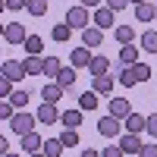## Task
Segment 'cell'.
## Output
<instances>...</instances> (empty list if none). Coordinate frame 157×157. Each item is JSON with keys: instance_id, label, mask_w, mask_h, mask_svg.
Here are the masks:
<instances>
[{"instance_id": "1", "label": "cell", "mask_w": 157, "mask_h": 157, "mask_svg": "<svg viewBox=\"0 0 157 157\" xmlns=\"http://www.w3.org/2000/svg\"><path fill=\"white\" fill-rule=\"evenodd\" d=\"M66 25H72V29H88V25H94V19L88 16V6H69L66 13Z\"/></svg>"}, {"instance_id": "2", "label": "cell", "mask_w": 157, "mask_h": 157, "mask_svg": "<svg viewBox=\"0 0 157 157\" xmlns=\"http://www.w3.org/2000/svg\"><path fill=\"white\" fill-rule=\"evenodd\" d=\"M10 126H13V132H16V135L22 138V135L35 132V126H38V116H32V113H16V116L10 120Z\"/></svg>"}, {"instance_id": "3", "label": "cell", "mask_w": 157, "mask_h": 157, "mask_svg": "<svg viewBox=\"0 0 157 157\" xmlns=\"http://www.w3.org/2000/svg\"><path fill=\"white\" fill-rule=\"evenodd\" d=\"M35 116H38V123H41V126H54V123H60V116H63V113L57 110V104L44 101L41 107H38V113H35Z\"/></svg>"}, {"instance_id": "4", "label": "cell", "mask_w": 157, "mask_h": 157, "mask_svg": "<svg viewBox=\"0 0 157 157\" xmlns=\"http://www.w3.org/2000/svg\"><path fill=\"white\" fill-rule=\"evenodd\" d=\"M123 129H126V126H123V120H116V116H110V113L98 123V132H101L104 138H116V135L123 132Z\"/></svg>"}, {"instance_id": "5", "label": "cell", "mask_w": 157, "mask_h": 157, "mask_svg": "<svg viewBox=\"0 0 157 157\" xmlns=\"http://www.w3.org/2000/svg\"><path fill=\"white\" fill-rule=\"evenodd\" d=\"M91 60H94V54H91V47H85V44L78 47V50H72V57H69V63H72L75 69H88Z\"/></svg>"}, {"instance_id": "6", "label": "cell", "mask_w": 157, "mask_h": 157, "mask_svg": "<svg viewBox=\"0 0 157 157\" xmlns=\"http://www.w3.org/2000/svg\"><path fill=\"white\" fill-rule=\"evenodd\" d=\"M110 116H116V120H126L129 113H132V104H129V98H110Z\"/></svg>"}, {"instance_id": "7", "label": "cell", "mask_w": 157, "mask_h": 157, "mask_svg": "<svg viewBox=\"0 0 157 157\" xmlns=\"http://www.w3.org/2000/svg\"><path fill=\"white\" fill-rule=\"evenodd\" d=\"M101 41H104V29H98V25H88V29H82V44L85 47H101Z\"/></svg>"}, {"instance_id": "8", "label": "cell", "mask_w": 157, "mask_h": 157, "mask_svg": "<svg viewBox=\"0 0 157 157\" xmlns=\"http://www.w3.org/2000/svg\"><path fill=\"white\" fill-rule=\"evenodd\" d=\"M3 38H6L10 44H25L29 35H25V29H22L19 22H10V25H3Z\"/></svg>"}, {"instance_id": "9", "label": "cell", "mask_w": 157, "mask_h": 157, "mask_svg": "<svg viewBox=\"0 0 157 157\" xmlns=\"http://www.w3.org/2000/svg\"><path fill=\"white\" fill-rule=\"evenodd\" d=\"M0 72H3L6 78H13V82H19V78L29 75V72H25V63H16V60H6L3 66H0Z\"/></svg>"}, {"instance_id": "10", "label": "cell", "mask_w": 157, "mask_h": 157, "mask_svg": "<svg viewBox=\"0 0 157 157\" xmlns=\"http://www.w3.org/2000/svg\"><path fill=\"white\" fill-rule=\"evenodd\" d=\"M123 123H126V132H135V135H141V132L148 129V116H141V113H129Z\"/></svg>"}, {"instance_id": "11", "label": "cell", "mask_w": 157, "mask_h": 157, "mask_svg": "<svg viewBox=\"0 0 157 157\" xmlns=\"http://www.w3.org/2000/svg\"><path fill=\"white\" fill-rule=\"evenodd\" d=\"M91 19H94V25H98V29H104V32L113 29V10H110V6H98Z\"/></svg>"}, {"instance_id": "12", "label": "cell", "mask_w": 157, "mask_h": 157, "mask_svg": "<svg viewBox=\"0 0 157 157\" xmlns=\"http://www.w3.org/2000/svg\"><path fill=\"white\" fill-rule=\"evenodd\" d=\"M120 148H123L126 154H138V151H141V138H138L135 132H123V135H120Z\"/></svg>"}, {"instance_id": "13", "label": "cell", "mask_w": 157, "mask_h": 157, "mask_svg": "<svg viewBox=\"0 0 157 157\" xmlns=\"http://www.w3.org/2000/svg\"><path fill=\"white\" fill-rule=\"evenodd\" d=\"M91 78H94V85H91V88H94L101 98H110V94H113V75H91Z\"/></svg>"}, {"instance_id": "14", "label": "cell", "mask_w": 157, "mask_h": 157, "mask_svg": "<svg viewBox=\"0 0 157 157\" xmlns=\"http://www.w3.org/2000/svg\"><path fill=\"white\" fill-rule=\"evenodd\" d=\"M22 151H29V154L44 151V138L38 135V129H35V132H29V135H22Z\"/></svg>"}, {"instance_id": "15", "label": "cell", "mask_w": 157, "mask_h": 157, "mask_svg": "<svg viewBox=\"0 0 157 157\" xmlns=\"http://www.w3.org/2000/svg\"><path fill=\"white\" fill-rule=\"evenodd\" d=\"M135 16H138V22H154L157 19V6L151 3V0H145V3L135 6Z\"/></svg>"}, {"instance_id": "16", "label": "cell", "mask_w": 157, "mask_h": 157, "mask_svg": "<svg viewBox=\"0 0 157 157\" xmlns=\"http://www.w3.org/2000/svg\"><path fill=\"white\" fill-rule=\"evenodd\" d=\"M75 78H78V75H75V66H66V69H60V75L54 78V82H57L63 91H69V88L75 85Z\"/></svg>"}, {"instance_id": "17", "label": "cell", "mask_w": 157, "mask_h": 157, "mask_svg": "<svg viewBox=\"0 0 157 157\" xmlns=\"http://www.w3.org/2000/svg\"><path fill=\"white\" fill-rule=\"evenodd\" d=\"M22 63H25V72H29V75H44V57H35V54H29Z\"/></svg>"}, {"instance_id": "18", "label": "cell", "mask_w": 157, "mask_h": 157, "mask_svg": "<svg viewBox=\"0 0 157 157\" xmlns=\"http://www.w3.org/2000/svg\"><path fill=\"white\" fill-rule=\"evenodd\" d=\"M116 82H120L123 88H132V85H138V75H135L132 66H120V72H116Z\"/></svg>"}, {"instance_id": "19", "label": "cell", "mask_w": 157, "mask_h": 157, "mask_svg": "<svg viewBox=\"0 0 157 157\" xmlns=\"http://www.w3.org/2000/svg\"><path fill=\"white\" fill-rule=\"evenodd\" d=\"M98 98H101V94H98L94 88H91V91H82V94H78V107H82V110H88V113H91V110H94L98 104H101Z\"/></svg>"}, {"instance_id": "20", "label": "cell", "mask_w": 157, "mask_h": 157, "mask_svg": "<svg viewBox=\"0 0 157 157\" xmlns=\"http://www.w3.org/2000/svg\"><path fill=\"white\" fill-rule=\"evenodd\" d=\"M82 107H78V110H63V116H60V123L63 126H69V129H78V126H82Z\"/></svg>"}, {"instance_id": "21", "label": "cell", "mask_w": 157, "mask_h": 157, "mask_svg": "<svg viewBox=\"0 0 157 157\" xmlns=\"http://www.w3.org/2000/svg\"><path fill=\"white\" fill-rule=\"evenodd\" d=\"M88 72H91V75H107V72H110V60L101 57V54H94V60H91Z\"/></svg>"}, {"instance_id": "22", "label": "cell", "mask_w": 157, "mask_h": 157, "mask_svg": "<svg viewBox=\"0 0 157 157\" xmlns=\"http://www.w3.org/2000/svg\"><path fill=\"white\" fill-rule=\"evenodd\" d=\"M120 63H123V66L138 63V47H135V44H123V50H120Z\"/></svg>"}, {"instance_id": "23", "label": "cell", "mask_w": 157, "mask_h": 157, "mask_svg": "<svg viewBox=\"0 0 157 157\" xmlns=\"http://www.w3.org/2000/svg\"><path fill=\"white\" fill-rule=\"evenodd\" d=\"M63 98V88L57 85V82H50V85H44L41 88V101H50V104H57Z\"/></svg>"}, {"instance_id": "24", "label": "cell", "mask_w": 157, "mask_h": 157, "mask_svg": "<svg viewBox=\"0 0 157 157\" xmlns=\"http://www.w3.org/2000/svg\"><path fill=\"white\" fill-rule=\"evenodd\" d=\"M113 38H116L120 44H132L135 29H132V25H116V29H113Z\"/></svg>"}, {"instance_id": "25", "label": "cell", "mask_w": 157, "mask_h": 157, "mask_svg": "<svg viewBox=\"0 0 157 157\" xmlns=\"http://www.w3.org/2000/svg\"><path fill=\"white\" fill-rule=\"evenodd\" d=\"M141 50H148V54H157V32H154V29L141 32Z\"/></svg>"}, {"instance_id": "26", "label": "cell", "mask_w": 157, "mask_h": 157, "mask_svg": "<svg viewBox=\"0 0 157 157\" xmlns=\"http://www.w3.org/2000/svg\"><path fill=\"white\" fill-rule=\"evenodd\" d=\"M29 54H35V57H41V50H44V41H41V35H29L25 38V44H22Z\"/></svg>"}, {"instance_id": "27", "label": "cell", "mask_w": 157, "mask_h": 157, "mask_svg": "<svg viewBox=\"0 0 157 157\" xmlns=\"http://www.w3.org/2000/svg\"><path fill=\"white\" fill-rule=\"evenodd\" d=\"M63 148H66V145H63L60 138H47L44 141V154L47 157H63Z\"/></svg>"}, {"instance_id": "28", "label": "cell", "mask_w": 157, "mask_h": 157, "mask_svg": "<svg viewBox=\"0 0 157 157\" xmlns=\"http://www.w3.org/2000/svg\"><path fill=\"white\" fill-rule=\"evenodd\" d=\"M60 69H63V63H60L57 57H44V75L57 78V75H60Z\"/></svg>"}, {"instance_id": "29", "label": "cell", "mask_w": 157, "mask_h": 157, "mask_svg": "<svg viewBox=\"0 0 157 157\" xmlns=\"http://www.w3.org/2000/svg\"><path fill=\"white\" fill-rule=\"evenodd\" d=\"M60 141H63V145H66V148H75L78 145V129H63V132H60Z\"/></svg>"}, {"instance_id": "30", "label": "cell", "mask_w": 157, "mask_h": 157, "mask_svg": "<svg viewBox=\"0 0 157 157\" xmlns=\"http://www.w3.org/2000/svg\"><path fill=\"white\" fill-rule=\"evenodd\" d=\"M69 35H72V25H63V22H60V25H54V41H60V44H63V41H69Z\"/></svg>"}, {"instance_id": "31", "label": "cell", "mask_w": 157, "mask_h": 157, "mask_svg": "<svg viewBox=\"0 0 157 157\" xmlns=\"http://www.w3.org/2000/svg\"><path fill=\"white\" fill-rule=\"evenodd\" d=\"M25 10L38 19V16H44V13H47V0H29V6H25Z\"/></svg>"}, {"instance_id": "32", "label": "cell", "mask_w": 157, "mask_h": 157, "mask_svg": "<svg viewBox=\"0 0 157 157\" xmlns=\"http://www.w3.org/2000/svg\"><path fill=\"white\" fill-rule=\"evenodd\" d=\"M6 101H13V104H16V107L22 110V107H29V101H32V98H29V91H13Z\"/></svg>"}, {"instance_id": "33", "label": "cell", "mask_w": 157, "mask_h": 157, "mask_svg": "<svg viewBox=\"0 0 157 157\" xmlns=\"http://www.w3.org/2000/svg\"><path fill=\"white\" fill-rule=\"evenodd\" d=\"M13 107H16V104H13V101H6V98L0 101V120H6V123H10L13 116H16V113H13Z\"/></svg>"}, {"instance_id": "34", "label": "cell", "mask_w": 157, "mask_h": 157, "mask_svg": "<svg viewBox=\"0 0 157 157\" xmlns=\"http://www.w3.org/2000/svg\"><path fill=\"white\" fill-rule=\"evenodd\" d=\"M132 69L138 75V82H148V78H151V66H148V63H132Z\"/></svg>"}, {"instance_id": "35", "label": "cell", "mask_w": 157, "mask_h": 157, "mask_svg": "<svg viewBox=\"0 0 157 157\" xmlns=\"http://www.w3.org/2000/svg\"><path fill=\"white\" fill-rule=\"evenodd\" d=\"M101 157H126V151L120 148V141H116V145H110V148H104V151H101Z\"/></svg>"}, {"instance_id": "36", "label": "cell", "mask_w": 157, "mask_h": 157, "mask_svg": "<svg viewBox=\"0 0 157 157\" xmlns=\"http://www.w3.org/2000/svg\"><path fill=\"white\" fill-rule=\"evenodd\" d=\"M10 94H13V78L3 75V78H0V98H10Z\"/></svg>"}, {"instance_id": "37", "label": "cell", "mask_w": 157, "mask_h": 157, "mask_svg": "<svg viewBox=\"0 0 157 157\" xmlns=\"http://www.w3.org/2000/svg\"><path fill=\"white\" fill-rule=\"evenodd\" d=\"M138 157H157V145H154V141H148V145H141Z\"/></svg>"}, {"instance_id": "38", "label": "cell", "mask_w": 157, "mask_h": 157, "mask_svg": "<svg viewBox=\"0 0 157 157\" xmlns=\"http://www.w3.org/2000/svg\"><path fill=\"white\" fill-rule=\"evenodd\" d=\"M29 0H3V10H25Z\"/></svg>"}, {"instance_id": "39", "label": "cell", "mask_w": 157, "mask_h": 157, "mask_svg": "<svg viewBox=\"0 0 157 157\" xmlns=\"http://www.w3.org/2000/svg\"><path fill=\"white\" fill-rule=\"evenodd\" d=\"M129 3H132V0H107V6H110L113 13H123V10H126Z\"/></svg>"}, {"instance_id": "40", "label": "cell", "mask_w": 157, "mask_h": 157, "mask_svg": "<svg viewBox=\"0 0 157 157\" xmlns=\"http://www.w3.org/2000/svg\"><path fill=\"white\" fill-rule=\"evenodd\" d=\"M148 132L157 138V113H151V116H148Z\"/></svg>"}, {"instance_id": "41", "label": "cell", "mask_w": 157, "mask_h": 157, "mask_svg": "<svg viewBox=\"0 0 157 157\" xmlns=\"http://www.w3.org/2000/svg\"><path fill=\"white\" fill-rule=\"evenodd\" d=\"M98 3L101 0H82V6H88V10H98Z\"/></svg>"}, {"instance_id": "42", "label": "cell", "mask_w": 157, "mask_h": 157, "mask_svg": "<svg viewBox=\"0 0 157 157\" xmlns=\"http://www.w3.org/2000/svg\"><path fill=\"white\" fill-rule=\"evenodd\" d=\"M82 157H101V151H91V148H85V151H82Z\"/></svg>"}, {"instance_id": "43", "label": "cell", "mask_w": 157, "mask_h": 157, "mask_svg": "<svg viewBox=\"0 0 157 157\" xmlns=\"http://www.w3.org/2000/svg\"><path fill=\"white\" fill-rule=\"evenodd\" d=\"M29 157H47V154H44V151H35V154H29Z\"/></svg>"}, {"instance_id": "44", "label": "cell", "mask_w": 157, "mask_h": 157, "mask_svg": "<svg viewBox=\"0 0 157 157\" xmlns=\"http://www.w3.org/2000/svg\"><path fill=\"white\" fill-rule=\"evenodd\" d=\"M3 157H19V154H13V151H10V154H3Z\"/></svg>"}, {"instance_id": "45", "label": "cell", "mask_w": 157, "mask_h": 157, "mask_svg": "<svg viewBox=\"0 0 157 157\" xmlns=\"http://www.w3.org/2000/svg\"><path fill=\"white\" fill-rule=\"evenodd\" d=\"M132 3H135V6H138V3H145V0H132Z\"/></svg>"}, {"instance_id": "46", "label": "cell", "mask_w": 157, "mask_h": 157, "mask_svg": "<svg viewBox=\"0 0 157 157\" xmlns=\"http://www.w3.org/2000/svg\"><path fill=\"white\" fill-rule=\"evenodd\" d=\"M132 157H138V154H132Z\"/></svg>"}, {"instance_id": "47", "label": "cell", "mask_w": 157, "mask_h": 157, "mask_svg": "<svg viewBox=\"0 0 157 157\" xmlns=\"http://www.w3.org/2000/svg\"><path fill=\"white\" fill-rule=\"evenodd\" d=\"M154 22H157V19H154Z\"/></svg>"}]
</instances>
